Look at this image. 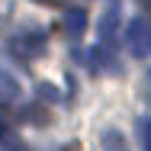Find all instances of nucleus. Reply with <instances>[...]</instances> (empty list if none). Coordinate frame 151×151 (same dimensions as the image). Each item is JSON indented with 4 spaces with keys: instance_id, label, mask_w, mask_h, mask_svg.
<instances>
[{
    "instance_id": "f257e3e1",
    "label": "nucleus",
    "mask_w": 151,
    "mask_h": 151,
    "mask_svg": "<svg viewBox=\"0 0 151 151\" xmlns=\"http://www.w3.org/2000/svg\"><path fill=\"white\" fill-rule=\"evenodd\" d=\"M125 45H129V52H132L135 58L151 55V23L148 19L135 16V19L125 26Z\"/></svg>"
},
{
    "instance_id": "f03ea898",
    "label": "nucleus",
    "mask_w": 151,
    "mask_h": 151,
    "mask_svg": "<svg viewBox=\"0 0 151 151\" xmlns=\"http://www.w3.org/2000/svg\"><path fill=\"white\" fill-rule=\"evenodd\" d=\"M45 52V32H23L16 39H10V55L19 61H32Z\"/></svg>"
},
{
    "instance_id": "7ed1b4c3",
    "label": "nucleus",
    "mask_w": 151,
    "mask_h": 151,
    "mask_svg": "<svg viewBox=\"0 0 151 151\" xmlns=\"http://www.w3.org/2000/svg\"><path fill=\"white\" fill-rule=\"evenodd\" d=\"M119 16H122V0H109V3H106V13H103V19H100V42H113V39H116Z\"/></svg>"
},
{
    "instance_id": "20e7f679",
    "label": "nucleus",
    "mask_w": 151,
    "mask_h": 151,
    "mask_svg": "<svg viewBox=\"0 0 151 151\" xmlns=\"http://www.w3.org/2000/svg\"><path fill=\"white\" fill-rule=\"evenodd\" d=\"M61 26H64V35L68 39H81L84 35V29H87V13L81 10V6H74V10H68L64 13V19H61Z\"/></svg>"
},
{
    "instance_id": "39448f33",
    "label": "nucleus",
    "mask_w": 151,
    "mask_h": 151,
    "mask_svg": "<svg viewBox=\"0 0 151 151\" xmlns=\"http://www.w3.org/2000/svg\"><path fill=\"white\" fill-rule=\"evenodd\" d=\"M16 96H19L16 81H13L6 71H0V106H3V103H10V100H16Z\"/></svg>"
},
{
    "instance_id": "423d86ee",
    "label": "nucleus",
    "mask_w": 151,
    "mask_h": 151,
    "mask_svg": "<svg viewBox=\"0 0 151 151\" xmlns=\"http://www.w3.org/2000/svg\"><path fill=\"white\" fill-rule=\"evenodd\" d=\"M103 151H129V145H125L119 129H106L103 132Z\"/></svg>"
},
{
    "instance_id": "0eeeda50",
    "label": "nucleus",
    "mask_w": 151,
    "mask_h": 151,
    "mask_svg": "<svg viewBox=\"0 0 151 151\" xmlns=\"http://www.w3.org/2000/svg\"><path fill=\"white\" fill-rule=\"evenodd\" d=\"M0 148H3V151H26V145H23L19 138H13V135H6V138L0 142Z\"/></svg>"
},
{
    "instance_id": "6e6552de",
    "label": "nucleus",
    "mask_w": 151,
    "mask_h": 151,
    "mask_svg": "<svg viewBox=\"0 0 151 151\" xmlns=\"http://www.w3.org/2000/svg\"><path fill=\"white\" fill-rule=\"evenodd\" d=\"M138 129H142V142H145V151H151V119H142V122H138Z\"/></svg>"
},
{
    "instance_id": "1a4fd4ad",
    "label": "nucleus",
    "mask_w": 151,
    "mask_h": 151,
    "mask_svg": "<svg viewBox=\"0 0 151 151\" xmlns=\"http://www.w3.org/2000/svg\"><path fill=\"white\" fill-rule=\"evenodd\" d=\"M35 3H45V6H58L61 0H35Z\"/></svg>"
},
{
    "instance_id": "9d476101",
    "label": "nucleus",
    "mask_w": 151,
    "mask_h": 151,
    "mask_svg": "<svg viewBox=\"0 0 151 151\" xmlns=\"http://www.w3.org/2000/svg\"><path fill=\"white\" fill-rule=\"evenodd\" d=\"M148 100H151V71H148Z\"/></svg>"
}]
</instances>
